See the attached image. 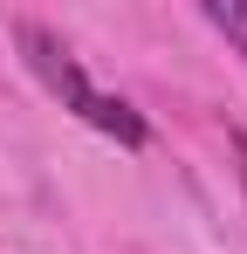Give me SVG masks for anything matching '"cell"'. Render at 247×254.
<instances>
[{"instance_id":"6da1fadb","label":"cell","mask_w":247,"mask_h":254,"mask_svg":"<svg viewBox=\"0 0 247 254\" xmlns=\"http://www.w3.org/2000/svg\"><path fill=\"white\" fill-rule=\"evenodd\" d=\"M14 42H21V55H28V69H35L41 83H48V89H55V96L82 117V103L96 96V83L82 76V62L69 55V42H62L55 28H41V21H21V28H14Z\"/></svg>"},{"instance_id":"7a4b0ae2","label":"cell","mask_w":247,"mask_h":254,"mask_svg":"<svg viewBox=\"0 0 247 254\" xmlns=\"http://www.w3.org/2000/svg\"><path fill=\"white\" fill-rule=\"evenodd\" d=\"M199 14H206V21H213V28H220V35L247 55V0H206Z\"/></svg>"},{"instance_id":"3957f363","label":"cell","mask_w":247,"mask_h":254,"mask_svg":"<svg viewBox=\"0 0 247 254\" xmlns=\"http://www.w3.org/2000/svg\"><path fill=\"white\" fill-rule=\"evenodd\" d=\"M234 158H241V179H247V130H234Z\"/></svg>"}]
</instances>
